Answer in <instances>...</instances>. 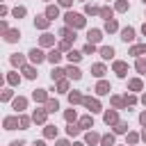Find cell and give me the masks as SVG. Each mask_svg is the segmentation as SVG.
I'll return each mask as SVG.
<instances>
[{
	"label": "cell",
	"instance_id": "cell-34",
	"mask_svg": "<svg viewBox=\"0 0 146 146\" xmlns=\"http://www.w3.org/2000/svg\"><path fill=\"white\" fill-rule=\"evenodd\" d=\"M130 87H132V89H141V82H139V80H132Z\"/></svg>",
	"mask_w": 146,
	"mask_h": 146
},
{
	"label": "cell",
	"instance_id": "cell-21",
	"mask_svg": "<svg viewBox=\"0 0 146 146\" xmlns=\"http://www.w3.org/2000/svg\"><path fill=\"white\" fill-rule=\"evenodd\" d=\"M105 30H107V32H114V30H116V23H114V21H107Z\"/></svg>",
	"mask_w": 146,
	"mask_h": 146
},
{
	"label": "cell",
	"instance_id": "cell-41",
	"mask_svg": "<svg viewBox=\"0 0 146 146\" xmlns=\"http://www.w3.org/2000/svg\"><path fill=\"white\" fill-rule=\"evenodd\" d=\"M57 146H68V141H59V144H57Z\"/></svg>",
	"mask_w": 146,
	"mask_h": 146
},
{
	"label": "cell",
	"instance_id": "cell-33",
	"mask_svg": "<svg viewBox=\"0 0 146 146\" xmlns=\"http://www.w3.org/2000/svg\"><path fill=\"white\" fill-rule=\"evenodd\" d=\"M94 50H96V48H94V43H87V46H84V52H87V55H89V52H94Z\"/></svg>",
	"mask_w": 146,
	"mask_h": 146
},
{
	"label": "cell",
	"instance_id": "cell-24",
	"mask_svg": "<svg viewBox=\"0 0 146 146\" xmlns=\"http://www.w3.org/2000/svg\"><path fill=\"white\" fill-rule=\"evenodd\" d=\"M14 107H16V110H23V107H25V100H23V98L14 100Z\"/></svg>",
	"mask_w": 146,
	"mask_h": 146
},
{
	"label": "cell",
	"instance_id": "cell-25",
	"mask_svg": "<svg viewBox=\"0 0 146 146\" xmlns=\"http://www.w3.org/2000/svg\"><path fill=\"white\" fill-rule=\"evenodd\" d=\"M43 119H46V112H34V121H39V123H41Z\"/></svg>",
	"mask_w": 146,
	"mask_h": 146
},
{
	"label": "cell",
	"instance_id": "cell-35",
	"mask_svg": "<svg viewBox=\"0 0 146 146\" xmlns=\"http://www.w3.org/2000/svg\"><path fill=\"white\" fill-rule=\"evenodd\" d=\"M78 130H80L78 125H68V135H78Z\"/></svg>",
	"mask_w": 146,
	"mask_h": 146
},
{
	"label": "cell",
	"instance_id": "cell-20",
	"mask_svg": "<svg viewBox=\"0 0 146 146\" xmlns=\"http://www.w3.org/2000/svg\"><path fill=\"white\" fill-rule=\"evenodd\" d=\"M55 110H59L57 100H48V112H55Z\"/></svg>",
	"mask_w": 146,
	"mask_h": 146
},
{
	"label": "cell",
	"instance_id": "cell-44",
	"mask_svg": "<svg viewBox=\"0 0 146 146\" xmlns=\"http://www.w3.org/2000/svg\"><path fill=\"white\" fill-rule=\"evenodd\" d=\"M144 139H146V130H144Z\"/></svg>",
	"mask_w": 146,
	"mask_h": 146
},
{
	"label": "cell",
	"instance_id": "cell-28",
	"mask_svg": "<svg viewBox=\"0 0 146 146\" xmlns=\"http://www.w3.org/2000/svg\"><path fill=\"white\" fill-rule=\"evenodd\" d=\"M100 14H103V18H107V21H110V18H112V11H110V9H107V7H105V9H100Z\"/></svg>",
	"mask_w": 146,
	"mask_h": 146
},
{
	"label": "cell",
	"instance_id": "cell-42",
	"mask_svg": "<svg viewBox=\"0 0 146 146\" xmlns=\"http://www.w3.org/2000/svg\"><path fill=\"white\" fill-rule=\"evenodd\" d=\"M11 146H23V144H21V141H14V144H11Z\"/></svg>",
	"mask_w": 146,
	"mask_h": 146
},
{
	"label": "cell",
	"instance_id": "cell-5",
	"mask_svg": "<svg viewBox=\"0 0 146 146\" xmlns=\"http://www.w3.org/2000/svg\"><path fill=\"white\" fill-rule=\"evenodd\" d=\"M114 71H116V75H121V78H123V75H125V71H128V66H125L123 62H116V64H114Z\"/></svg>",
	"mask_w": 146,
	"mask_h": 146
},
{
	"label": "cell",
	"instance_id": "cell-2",
	"mask_svg": "<svg viewBox=\"0 0 146 146\" xmlns=\"http://www.w3.org/2000/svg\"><path fill=\"white\" fill-rule=\"evenodd\" d=\"M121 39H123V41H132V39H135V30H132V27H125V30L121 32Z\"/></svg>",
	"mask_w": 146,
	"mask_h": 146
},
{
	"label": "cell",
	"instance_id": "cell-45",
	"mask_svg": "<svg viewBox=\"0 0 146 146\" xmlns=\"http://www.w3.org/2000/svg\"><path fill=\"white\" fill-rule=\"evenodd\" d=\"M144 2H146V0H144Z\"/></svg>",
	"mask_w": 146,
	"mask_h": 146
},
{
	"label": "cell",
	"instance_id": "cell-15",
	"mask_svg": "<svg viewBox=\"0 0 146 146\" xmlns=\"http://www.w3.org/2000/svg\"><path fill=\"white\" fill-rule=\"evenodd\" d=\"M114 121H116V114L114 112H107L105 114V123H114Z\"/></svg>",
	"mask_w": 146,
	"mask_h": 146
},
{
	"label": "cell",
	"instance_id": "cell-32",
	"mask_svg": "<svg viewBox=\"0 0 146 146\" xmlns=\"http://www.w3.org/2000/svg\"><path fill=\"white\" fill-rule=\"evenodd\" d=\"M23 14H25V9H23V7H16V9H14V16H16V18H18V16H23Z\"/></svg>",
	"mask_w": 146,
	"mask_h": 146
},
{
	"label": "cell",
	"instance_id": "cell-43",
	"mask_svg": "<svg viewBox=\"0 0 146 146\" xmlns=\"http://www.w3.org/2000/svg\"><path fill=\"white\" fill-rule=\"evenodd\" d=\"M141 32H144V34H146V25H144V27H141Z\"/></svg>",
	"mask_w": 146,
	"mask_h": 146
},
{
	"label": "cell",
	"instance_id": "cell-7",
	"mask_svg": "<svg viewBox=\"0 0 146 146\" xmlns=\"http://www.w3.org/2000/svg\"><path fill=\"white\" fill-rule=\"evenodd\" d=\"M66 73H68L73 80H80V78H82V73H80L78 68H73V66H71V68H66Z\"/></svg>",
	"mask_w": 146,
	"mask_h": 146
},
{
	"label": "cell",
	"instance_id": "cell-36",
	"mask_svg": "<svg viewBox=\"0 0 146 146\" xmlns=\"http://www.w3.org/2000/svg\"><path fill=\"white\" fill-rule=\"evenodd\" d=\"M25 75H27V78H34V75H36V73H34V71H32V68H30V66H27V68H25Z\"/></svg>",
	"mask_w": 146,
	"mask_h": 146
},
{
	"label": "cell",
	"instance_id": "cell-27",
	"mask_svg": "<svg viewBox=\"0 0 146 146\" xmlns=\"http://www.w3.org/2000/svg\"><path fill=\"white\" fill-rule=\"evenodd\" d=\"M114 144V137L110 135V137H103V146H112Z\"/></svg>",
	"mask_w": 146,
	"mask_h": 146
},
{
	"label": "cell",
	"instance_id": "cell-13",
	"mask_svg": "<svg viewBox=\"0 0 146 146\" xmlns=\"http://www.w3.org/2000/svg\"><path fill=\"white\" fill-rule=\"evenodd\" d=\"M91 71H94V75H98V78H100V75L105 73V68H103V64H96V66H94Z\"/></svg>",
	"mask_w": 146,
	"mask_h": 146
},
{
	"label": "cell",
	"instance_id": "cell-4",
	"mask_svg": "<svg viewBox=\"0 0 146 146\" xmlns=\"http://www.w3.org/2000/svg\"><path fill=\"white\" fill-rule=\"evenodd\" d=\"M103 36H100V32L98 30H89V43H98Z\"/></svg>",
	"mask_w": 146,
	"mask_h": 146
},
{
	"label": "cell",
	"instance_id": "cell-16",
	"mask_svg": "<svg viewBox=\"0 0 146 146\" xmlns=\"http://www.w3.org/2000/svg\"><path fill=\"white\" fill-rule=\"evenodd\" d=\"M137 71L139 73H146V59H139L137 62Z\"/></svg>",
	"mask_w": 146,
	"mask_h": 146
},
{
	"label": "cell",
	"instance_id": "cell-9",
	"mask_svg": "<svg viewBox=\"0 0 146 146\" xmlns=\"http://www.w3.org/2000/svg\"><path fill=\"white\" fill-rule=\"evenodd\" d=\"M100 55H103V57H105V59H110V57H112V55H114V50H112V48H110V46H105V48H100Z\"/></svg>",
	"mask_w": 146,
	"mask_h": 146
},
{
	"label": "cell",
	"instance_id": "cell-40",
	"mask_svg": "<svg viewBox=\"0 0 146 146\" xmlns=\"http://www.w3.org/2000/svg\"><path fill=\"white\" fill-rule=\"evenodd\" d=\"M59 2H62L64 7H68V5H71V0H59Z\"/></svg>",
	"mask_w": 146,
	"mask_h": 146
},
{
	"label": "cell",
	"instance_id": "cell-11",
	"mask_svg": "<svg viewBox=\"0 0 146 146\" xmlns=\"http://www.w3.org/2000/svg\"><path fill=\"white\" fill-rule=\"evenodd\" d=\"M57 14H59V11H57V7H48V11H46V16H48V18H57Z\"/></svg>",
	"mask_w": 146,
	"mask_h": 146
},
{
	"label": "cell",
	"instance_id": "cell-39",
	"mask_svg": "<svg viewBox=\"0 0 146 146\" xmlns=\"http://www.w3.org/2000/svg\"><path fill=\"white\" fill-rule=\"evenodd\" d=\"M139 121H141V123H144V125H146V112H144V114H141V116H139Z\"/></svg>",
	"mask_w": 146,
	"mask_h": 146
},
{
	"label": "cell",
	"instance_id": "cell-3",
	"mask_svg": "<svg viewBox=\"0 0 146 146\" xmlns=\"http://www.w3.org/2000/svg\"><path fill=\"white\" fill-rule=\"evenodd\" d=\"M30 59H32V62H36V64H39V62H43V52L34 48V50H30Z\"/></svg>",
	"mask_w": 146,
	"mask_h": 146
},
{
	"label": "cell",
	"instance_id": "cell-31",
	"mask_svg": "<svg viewBox=\"0 0 146 146\" xmlns=\"http://www.w3.org/2000/svg\"><path fill=\"white\" fill-rule=\"evenodd\" d=\"M94 141H98V137H96L94 132H89V135H87V144H94Z\"/></svg>",
	"mask_w": 146,
	"mask_h": 146
},
{
	"label": "cell",
	"instance_id": "cell-26",
	"mask_svg": "<svg viewBox=\"0 0 146 146\" xmlns=\"http://www.w3.org/2000/svg\"><path fill=\"white\" fill-rule=\"evenodd\" d=\"M80 125H82V128H89V125H91V116H84V119L80 121Z\"/></svg>",
	"mask_w": 146,
	"mask_h": 146
},
{
	"label": "cell",
	"instance_id": "cell-38",
	"mask_svg": "<svg viewBox=\"0 0 146 146\" xmlns=\"http://www.w3.org/2000/svg\"><path fill=\"white\" fill-rule=\"evenodd\" d=\"M66 119H68V121H73V119H75V112H73V110H71V112H66Z\"/></svg>",
	"mask_w": 146,
	"mask_h": 146
},
{
	"label": "cell",
	"instance_id": "cell-6",
	"mask_svg": "<svg viewBox=\"0 0 146 146\" xmlns=\"http://www.w3.org/2000/svg\"><path fill=\"white\" fill-rule=\"evenodd\" d=\"M84 105L91 110V112H98L100 110V105H98V100H91V98H84Z\"/></svg>",
	"mask_w": 146,
	"mask_h": 146
},
{
	"label": "cell",
	"instance_id": "cell-12",
	"mask_svg": "<svg viewBox=\"0 0 146 146\" xmlns=\"http://www.w3.org/2000/svg\"><path fill=\"white\" fill-rule=\"evenodd\" d=\"M59 57H62V55H59V52H57V50H52V52H50V55H48V59H50V62H52V64H57V62H59Z\"/></svg>",
	"mask_w": 146,
	"mask_h": 146
},
{
	"label": "cell",
	"instance_id": "cell-23",
	"mask_svg": "<svg viewBox=\"0 0 146 146\" xmlns=\"http://www.w3.org/2000/svg\"><path fill=\"white\" fill-rule=\"evenodd\" d=\"M41 43H43V46L52 43V36H50V34H43V36H41Z\"/></svg>",
	"mask_w": 146,
	"mask_h": 146
},
{
	"label": "cell",
	"instance_id": "cell-10",
	"mask_svg": "<svg viewBox=\"0 0 146 146\" xmlns=\"http://www.w3.org/2000/svg\"><path fill=\"white\" fill-rule=\"evenodd\" d=\"M16 125H18V121H16V119H7V121H5V128H7V130H14Z\"/></svg>",
	"mask_w": 146,
	"mask_h": 146
},
{
	"label": "cell",
	"instance_id": "cell-17",
	"mask_svg": "<svg viewBox=\"0 0 146 146\" xmlns=\"http://www.w3.org/2000/svg\"><path fill=\"white\" fill-rule=\"evenodd\" d=\"M34 23H36L39 27H46V25H48V18H43V16H39V18L34 21Z\"/></svg>",
	"mask_w": 146,
	"mask_h": 146
},
{
	"label": "cell",
	"instance_id": "cell-19",
	"mask_svg": "<svg viewBox=\"0 0 146 146\" xmlns=\"http://www.w3.org/2000/svg\"><path fill=\"white\" fill-rule=\"evenodd\" d=\"M43 98H46L43 89H36V91H34V100H43Z\"/></svg>",
	"mask_w": 146,
	"mask_h": 146
},
{
	"label": "cell",
	"instance_id": "cell-18",
	"mask_svg": "<svg viewBox=\"0 0 146 146\" xmlns=\"http://www.w3.org/2000/svg\"><path fill=\"white\" fill-rule=\"evenodd\" d=\"M62 73H66V71H62V68H52V73H50V75H52V80H55V78L59 80V78H62Z\"/></svg>",
	"mask_w": 146,
	"mask_h": 146
},
{
	"label": "cell",
	"instance_id": "cell-22",
	"mask_svg": "<svg viewBox=\"0 0 146 146\" xmlns=\"http://www.w3.org/2000/svg\"><path fill=\"white\" fill-rule=\"evenodd\" d=\"M18 36H21L18 32H7V41H16Z\"/></svg>",
	"mask_w": 146,
	"mask_h": 146
},
{
	"label": "cell",
	"instance_id": "cell-29",
	"mask_svg": "<svg viewBox=\"0 0 146 146\" xmlns=\"http://www.w3.org/2000/svg\"><path fill=\"white\" fill-rule=\"evenodd\" d=\"M68 98H71V103H80V100H82V96H80V94H71Z\"/></svg>",
	"mask_w": 146,
	"mask_h": 146
},
{
	"label": "cell",
	"instance_id": "cell-14",
	"mask_svg": "<svg viewBox=\"0 0 146 146\" xmlns=\"http://www.w3.org/2000/svg\"><path fill=\"white\" fill-rule=\"evenodd\" d=\"M80 57H82V55H80V52H75V50H71V52H68V59H71V62H80Z\"/></svg>",
	"mask_w": 146,
	"mask_h": 146
},
{
	"label": "cell",
	"instance_id": "cell-37",
	"mask_svg": "<svg viewBox=\"0 0 146 146\" xmlns=\"http://www.w3.org/2000/svg\"><path fill=\"white\" fill-rule=\"evenodd\" d=\"M125 130H128L125 123H119V125H116V132H125Z\"/></svg>",
	"mask_w": 146,
	"mask_h": 146
},
{
	"label": "cell",
	"instance_id": "cell-8",
	"mask_svg": "<svg viewBox=\"0 0 146 146\" xmlns=\"http://www.w3.org/2000/svg\"><path fill=\"white\" fill-rule=\"evenodd\" d=\"M96 91H98V94H110V84H107V82H98Z\"/></svg>",
	"mask_w": 146,
	"mask_h": 146
},
{
	"label": "cell",
	"instance_id": "cell-30",
	"mask_svg": "<svg viewBox=\"0 0 146 146\" xmlns=\"http://www.w3.org/2000/svg\"><path fill=\"white\" fill-rule=\"evenodd\" d=\"M46 135H48V137H55V135H57V130H55L52 125H48V128H46Z\"/></svg>",
	"mask_w": 146,
	"mask_h": 146
},
{
	"label": "cell",
	"instance_id": "cell-1",
	"mask_svg": "<svg viewBox=\"0 0 146 146\" xmlns=\"http://www.w3.org/2000/svg\"><path fill=\"white\" fill-rule=\"evenodd\" d=\"M66 23L73 25V27H82V25H84V18H82L80 14H73V11H71V14H66Z\"/></svg>",
	"mask_w": 146,
	"mask_h": 146
}]
</instances>
